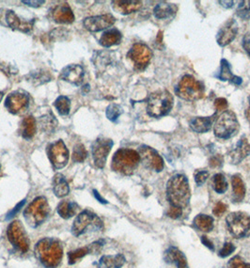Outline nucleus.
Masks as SVG:
<instances>
[{
  "mask_svg": "<svg viewBox=\"0 0 250 268\" xmlns=\"http://www.w3.org/2000/svg\"><path fill=\"white\" fill-rule=\"evenodd\" d=\"M7 236L9 241L21 252H27L29 249V239L24 226L19 220L12 221L7 230Z\"/></svg>",
  "mask_w": 250,
  "mask_h": 268,
  "instance_id": "10",
  "label": "nucleus"
},
{
  "mask_svg": "<svg viewBox=\"0 0 250 268\" xmlns=\"http://www.w3.org/2000/svg\"><path fill=\"white\" fill-rule=\"evenodd\" d=\"M214 107L217 111L226 110L228 108V101L224 98H217L214 101Z\"/></svg>",
  "mask_w": 250,
  "mask_h": 268,
  "instance_id": "44",
  "label": "nucleus"
},
{
  "mask_svg": "<svg viewBox=\"0 0 250 268\" xmlns=\"http://www.w3.org/2000/svg\"><path fill=\"white\" fill-rule=\"evenodd\" d=\"M246 117H247V119H248V121L250 122V107H249V108L247 109V111H246Z\"/></svg>",
  "mask_w": 250,
  "mask_h": 268,
  "instance_id": "54",
  "label": "nucleus"
},
{
  "mask_svg": "<svg viewBox=\"0 0 250 268\" xmlns=\"http://www.w3.org/2000/svg\"><path fill=\"white\" fill-rule=\"evenodd\" d=\"M51 14L54 21L58 24H71L74 21V14L68 3L56 6Z\"/></svg>",
  "mask_w": 250,
  "mask_h": 268,
  "instance_id": "21",
  "label": "nucleus"
},
{
  "mask_svg": "<svg viewBox=\"0 0 250 268\" xmlns=\"http://www.w3.org/2000/svg\"><path fill=\"white\" fill-rule=\"evenodd\" d=\"M25 203H26V201H25V200H24L23 201L19 202L17 205L14 207V209H12V210L9 212V214H8V216L6 217V219H10V218H12V217H13L15 214H17L18 212L20 211V209H21V208L24 206Z\"/></svg>",
  "mask_w": 250,
  "mask_h": 268,
  "instance_id": "47",
  "label": "nucleus"
},
{
  "mask_svg": "<svg viewBox=\"0 0 250 268\" xmlns=\"http://www.w3.org/2000/svg\"><path fill=\"white\" fill-rule=\"evenodd\" d=\"M125 263V256L123 254H117L114 256L106 255L99 260L98 268H121Z\"/></svg>",
  "mask_w": 250,
  "mask_h": 268,
  "instance_id": "26",
  "label": "nucleus"
},
{
  "mask_svg": "<svg viewBox=\"0 0 250 268\" xmlns=\"http://www.w3.org/2000/svg\"><path fill=\"white\" fill-rule=\"evenodd\" d=\"M122 33L116 28H113L105 32L100 38L99 42L100 45H103L104 47H111L113 45H119L122 41Z\"/></svg>",
  "mask_w": 250,
  "mask_h": 268,
  "instance_id": "28",
  "label": "nucleus"
},
{
  "mask_svg": "<svg viewBox=\"0 0 250 268\" xmlns=\"http://www.w3.org/2000/svg\"><path fill=\"white\" fill-rule=\"evenodd\" d=\"M138 154L140 156V161L147 169L155 170L157 172L164 169L163 158L152 147L146 145L140 146L138 149Z\"/></svg>",
  "mask_w": 250,
  "mask_h": 268,
  "instance_id": "14",
  "label": "nucleus"
},
{
  "mask_svg": "<svg viewBox=\"0 0 250 268\" xmlns=\"http://www.w3.org/2000/svg\"><path fill=\"white\" fill-rule=\"evenodd\" d=\"M235 250V247L232 245V243H226L222 248V250L219 251V256L225 258L232 254V252Z\"/></svg>",
  "mask_w": 250,
  "mask_h": 268,
  "instance_id": "43",
  "label": "nucleus"
},
{
  "mask_svg": "<svg viewBox=\"0 0 250 268\" xmlns=\"http://www.w3.org/2000/svg\"><path fill=\"white\" fill-rule=\"evenodd\" d=\"M228 268H250V264L245 263L240 256H235L228 263Z\"/></svg>",
  "mask_w": 250,
  "mask_h": 268,
  "instance_id": "41",
  "label": "nucleus"
},
{
  "mask_svg": "<svg viewBox=\"0 0 250 268\" xmlns=\"http://www.w3.org/2000/svg\"><path fill=\"white\" fill-rule=\"evenodd\" d=\"M217 78L222 81H232V83H234L235 85H241L242 81H243L241 77L233 75L231 70L230 63H228L226 60L221 61V69H220L219 74L217 75Z\"/></svg>",
  "mask_w": 250,
  "mask_h": 268,
  "instance_id": "30",
  "label": "nucleus"
},
{
  "mask_svg": "<svg viewBox=\"0 0 250 268\" xmlns=\"http://www.w3.org/2000/svg\"><path fill=\"white\" fill-rule=\"evenodd\" d=\"M53 191L55 195L59 198L67 196L70 192V188L67 183V180L61 173H58L54 176Z\"/></svg>",
  "mask_w": 250,
  "mask_h": 268,
  "instance_id": "27",
  "label": "nucleus"
},
{
  "mask_svg": "<svg viewBox=\"0 0 250 268\" xmlns=\"http://www.w3.org/2000/svg\"><path fill=\"white\" fill-rule=\"evenodd\" d=\"M165 260L167 263L176 264L178 268H188V261L184 253L177 248L171 247L165 253Z\"/></svg>",
  "mask_w": 250,
  "mask_h": 268,
  "instance_id": "25",
  "label": "nucleus"
},
{
  "mask_svg": "<svg viewBox=\"0 0 250 268\" xmlns=\"http://www.w3.org/2000/svg\"><path fill=\"white\" fill-rule=\"evenodd\" d=\"M113 9L121 14H130L142 8V2L137 0H116L112 1Z\"/></svg>",
  "mask_w": 250,
  "mask_h": 268,
  "instance_id": "23",
  "label": "nucleus"
},
{
  "mask_svg": "<svg viewBox=\"0 0 250 268\" xmlns=\"http://www.w3.org/2000/svg\"><path fill=\"white\" fill-rule=\"evenodd\" d=\"M227 205L224 203V202H217L215 206L214 207V210H213V213H214V215L216 216H220L221 214H223L226 210H227Z\"/></svg>",
  "mask_w": 250,
  "mask_h": 268,
  "instance_id": "45",
  "label": "nucleus"
},
{
  "mask_svg": "<svg viewBox=\"0 0 250 268\" xmlns=\"http://www.w3.org/2000/svg\"><path fill=\"white\" fill-rule=\"evenodd\" d=\"M240 125L234 112L226 110L217 118L214 124V132L216 137L228 139L238 133Z\"/></svg>",
  "mask_w": 250,
  "mask_h": 268,
  "instance_id": "6",
  "label": "nucleus"
},
{
  "mask_svg": "<svg viewBox=\"0 0 250 268\" xmlns=\"http://www.w3.org/2000/svg\"><path fill=\"white\" fill-rule=\"evenodd\" d=\"M219 3L225 8H232L234 4L233 1H219Z\"/></svg>",
  "mask_w": 250,
  "mask_h": 268,
  "instance_id": "53",
  "label": "nucleus"
},
{
  "mask_svg": "<svg viewBox=\"0 0 250 268\" xmlns=\"http://www.w3.org/2000/svg\"><path fill=\"white\" fill-rule=\"evenodd\" d=\"M35 255L45 268H56L62 260V245L56 238H43L36 244Z\"/></svg>",
  "mask_w": 250,
  "mask_h": 268,
  "instance_id": "1",
  "label": "nucleus"
},
{
  "mask_svg": "<svg viewBox=\"0 0 250 268\" xmlns=\"http://www.w3.org/2000/svg\"><path fill=\"white\" fill-rule=\"evenodd\" d=\"M115 22H116L115 17L110 13H107L98 16L86 18L83 22V25L85 28L90 32H99L101 30L112 27L115 24Z\"/></svg>",
  "mask_w": 250,
  "mask_h": 268,
  "instance_id": "16",
  "label": "nucleus"
},
{
  "mask_svg": "<svg viewBox=\"0 0 250 268\" xmlns=\"http://www.w3.org/2000/svg\"><path fill=\"white\" fill-rule=\"evenodd\" d=\"M3 95H4V94H3V92H1V91H0V102H1V100H2V98H3Z\"/></svg>",
  "mask_w": 250,
  "mask_h": 268,
  "instance_id": "55",
  "label": "nucleus"
},
{
  "mask_svg": "<svg viewBox=\"0 0 250 268\" xmlns=\"http://www.w3.org/2000/svg\"><path fill=\"white\" fill-rule=\"evenodd\" d=\"M194 225L202 232H211L214 229V218L207 214H198L194 218Z\"/></svg>",
  "mask_w": 250,
  "mask_h": 268,
  "instance_id": "34",
  "label": "nucleus"
},
{
  "mask_svg": "<svg viewBox=\"0 0 250 268\" xmlns=\"http://www.w3.org/2000/svg\"><path fill=\"white\" fill-rule=\"evenodd\" d=\"M93 194H94L95 198L98 200L99 201H100L101 203H107V201L101 197V195L99 194V192L97 191V190H93Z\"/></svg>",
  "mask_w": 250,
  "mask_h": 268,
  "instance_id": "52",
  "label": "nucleus"
},
{
  "mask_svg": "<svg viewBox=\"0 0 250 268\" xmlns=\"http://www.w3.org/2000/svg\"><path fill=\"white\" fill-rule=\"evenodd\" d=\"M104 245V241H97L90 244L87 247L77 249V250L70 251L68 253V258H69V264L73 265L76 262H78L79 260L84 258L86 255H88L89 253H96L99 250H101V248Z\"/></svg>",
  "mask_w": 250,
  "mask_h": 268,
  "instance_id": "22",
  "label": "nucleus"
},
{
  "mask_svg": "<svg viewBox=\"0 0 250 268\" xmlns=\"http://www.w3.org/2000/svg\"><path fill=\"white\" fill-rule=\"evenodd\" d=\"M212 183H213L214 191L219 194H223L228 190V182L226 181L224 175L220 173L214 175L212 180Z\"/></svg>",
  "mask_w": 250,
  "mask_h": 268,
  "instance_id": "36",
  "label": "nucleus"
},
{
  "mask_svg": "<svg viewBox=\"0 0 250 268\" xmlns=\"http://www.w3.org/2000/svg\"><path fill=\"white\" fill-rule=\"evenodd\" d=\"M34 20L35 19H32L30 21H23L18 17L17 14L14 11L12 10L6 11L7 25L13 30H19L24 33H27L32 29L34 22H35Z\"/></svg>",
  "mask_w": 250,
  "mask_h": 268,
  "instance_id": "20",
  "label": "nucleus"
},
{
  "mask_svg": "<svg viewBox=\"0 0 250 268\" xmlns=\"http://www.w3.org/2000/svg\"><path fill=\"white\" fill-rule=\"evenodd\" d=\"M47 154L55 170L62 169L69 160V151L62 140L50 144L47 148Z\"/></svg>",
  "mask_w": 250,
  "mask_h": 268,
  "instance_id": "12",
  "label": "nucleus"
},
{
  "mask_svg": "<svg viewBox=\"0 0 250 268\" xmlns=\"http://www.w3.org/2000/svg\"><path fill=\"white\" fill-rule=\"evenodd\" d=\"M177 7L173 4L167 2H161L155 6L153 9V14L157 19H166L176 13Z\"/></svg>",
  "mask_w": 250,
  "mask_h": 268,
  "instance_id": "29",
  "label": "nucleus"
},
{
  "mask_svg": "<svg viewBox=\"0 0 250 268\" xmlns=\"http://www.w3.org/2000/svg\"><path fill=\"white\" fill-rule=\"evenodd\" d=\"M220 164H221V163H220V159H219L217 156H214V157L210 160V166L213 167V168L220 166Z\"/></svg>",
  "mask_w": 250,
  "mask_h": 268,
  "instance_id": "51",
  "label": "nucleus"
},
{
  "mask_svg": "<svg viewBox=\"0 0 250 268\" xmlns=\"http://www.w3.org/2000/svg\"><path fill=\"white\" fill-rule=\"evenodd\" d=\"M237 15L242 19H250V1H243L237 9Z\"/></svg>",
  "mask_w": 250,
  "mask_h": 268,
  "instance_id": "39",
  "label": "nucleus"
},
{
  "mask_svg": "<svg viewBox=\"0 0 250 268\" xmlns=\"http://www.w3.org/2000/svg\"><path fill=\"white\" fill-rule=\"evenodd\" d=\"M24 4H27V6H30V7H33V8H38L40 7L41 5L45 4V1L44 0H41V1H32V0H29V1H27V0H23L22 1Z\"/></svg>",
  "mask_w": 250,
  "mask_h": 268,
  "instance_id": "48",
  "label": "nucleus"
},
{
  "mask_svg": "<svg viewBox=\"0 0 250 268\" xmlns=\"http://www.w3.org/2000/svg\"><path fill=\"white\" fill-rule=\"evenodd\" d=\"M243 46L245 48V50L248 52V54L250 56V33H248L247 35L244 37L243 40Z\"/></svg>",
  "mask_w": 250,
  "mask_h": 268,
  "instance_id": "49",
  "label": "nucleus"
},
{
  "mask_svg": "<svg viewBox=\"0 0 250 268\" xmlns=\"http://www.w3.org/2000/svg\"><path fill=\"white\" fill-rule=\"evenodd\" d=\"M29 106V97L24 91H13L9 93L5 101V107L9 113L17 115L26 111Z\"/></svg>",
  "mask_w": 250,
  "mask_h": 268,
  "instance_id": "15",
  "label": "nucleus"
},
{
  "mask_svg": "<svg viewBox=\"0 0 250 268\" xmlns=\"http://www.w3.org/2000/svg\"><path fill=\"white\" fill-rule=\"evenodd\" d=\"M54 106L57 108L58 112L62 116H67L70 113L71 101L66 96H60L54 103Z\"/></svg>",
  "mask_w": 250,
  "mask_h": 268,
  "instance_id": "35",
  "label": "nucleus"
},
{
  "mask_svg": "<svg viewBox=\"0 0 250 268\" xmlns=\"http://www.w3.org/2000/svg\"><path fill=\"white\" fill-rule=\"evenodd\" d=\"M104 228V223L97 214L85 210L78 214L73 222L71 232L74 236H80L88 230L100 231Z\"/></svg>",
  "mask_w": 250,
  "mask_h": 268,
  "instance_id": "8",
  "label": "nucleus"
},
{
  "mask_svg": "<svg viewBox=\"0 0 250 268\" xmlns=\"http://www.w3.org/2000/svg\"><path fill=\"white\" fill-rule=\"evenodd\" d=\"M84 69L78 64H71L63 69L60 78L62 80L69 82L72 85L80 86L84 79Z\"/></svg>",
  "mask_w": 250,
  "mask_h": 268,
  "instance_id": "18",
  "label": "nucleus"
},
{
  "mask_svg": "<svg viewBox=\"0 0 250 268\" xmlns=\"http://www.w3.org/2000/svg\"><path fill=\"white\" fill-rule=\"evenodd\" d=\"M113 147V140L106 137H99L91 146L92 157L95 166L99 169H104L107 156Z\"/></svg>",
  "mask_w": 250,
  "mask_h": 268,
  "instance_id": "13",
  "label": "nucleus"
},
{
  "mask_svg": "<svg viewBox=\"0 0 250 268\" xmlns=\"http://www.w3.org/2000/svg\"><path fill=\"white\" fill-rule=\"evenodd\" d=\"M36 120L33 116L26 117L21 125V134L24 138L30 139L36 133Z\"/></svg>",
  "mask_w": 250,
  "mask_h": 268,
  "instance_id": "32",
  "label": "nucleus"
},
{
  "mask_svg": "<svg viewBox=\"0 0 250 268\" xmlns=\"http://www.w3.org/2000/svg\"><path fill=\"white\" fill-rule=\"evenodd\" d=\"M227 227L235 238L250 236V216L242 212L231 213L226 218Z\"/></svg>",
  "mask_w": 250,
  "mask_h": 268,
  "instance_id": "9",
  "label": "nucleus"
},
{
  "mask_svg": "<svg viewBox=\"0 0 250 268\" xmlns=\"http://www.w3.org/2000/svg\"><path fill=\"white\" fill-rule=\"evenodd\" d=\"M201 241H202V243L205 245L206 247H208L210 250H214V244L208 239V237L202 236V237H201Z\"/></svg>",
  "mask_w": 250,
  "mask_h": 268,
  "instance_id": "50",
  "label": "nucleus"
},
{
  "mask_svg": "<svg viewBox=\"0 0 250 268\" xmlns=\"http://www.w3.org/2000/svg\"><path fill=\"white\" fill-rule=\"evenodd\" d=\"M209 177V172L206 170H199L196 171L195 174V181L197 186H202L206 182L207 178Z\"/></svg>",
  "mask_w": 250,
  "mask_h": 268,
  "instance_id": "42",
  "label": "nucleus"
},
{
  "mask_svg": "<svg viewBox=\"0 0 250 268\" xmlns=\"http://www.w3.org/2000/svg\"><path fill=\"white\" fill-rule=\"evenodd\" d=\"M238 32V25L237 22L234 19H230L228 20L222 27H220L217 37H216V41L217 44L220 46H226V45H230L232 41L235 39V37L237 35Z\"/></svg>",
  "mask_w": 250,
  "mask_h": 268,
  "instance_id": "17",
  "label": "nucleus"
},
{
  "mask_svg": "<svg viewBox=\"0 0 250 268\" xmlns=\"http://www.w3.org/2000/svg\"><path fill=\"white\" fill-rule=\"evenodd\" d=\"M167 196L173 207L183 209L188 205L191 198V190L185 175L177 174L170 179L167 185Z\"/></svg>",
  "mask_w": 250,
  "mask_h": 268,
  "instance_id": "2",
  "label": "nucleus"
},
{
  "mask_svg": "<svg viewBox=\"0 0 250 268\" xmlns=\"http://www.w3.org/2000/svg\"><path fill=\"white\" fill-rule=\"evenodd\" d=\"M124 113V109L123 107L116 104H111L109 105L107 108V119L113 123H117L118 119L120 118V116Z\"/></svg>",
  "mask_w": 250,
  "mask_h": 268,
  "instance_id": "37",
  "label": "nucleus"
},
{
  "mask_svg": "<svg viewBox=\"0 0 250 268\" xmlns=\"http://www.w3.org/2000/svg\"><path fill=\"white\" fill-rule=\"evenodd\" d=\"M151 49L144 44H135L127 54V58L134 64V69L143 71L152 60Z\"/></svg>",
  "mask_w": 250,
  "mask_h": 268,
  "instance_id": "11",
  "label": "nucleus"
},
{
  "mask_svg": "<svg viewBox=\"0 0 250 268\" xmlns=\"http://www.w3.org/2000/svg\"><path fill=\"white\" fill-rule=\"evenodd\" d=\"M204 86L192 75H185L175 88V93L187 101H196L204 95Z\"/></svg>",
  "mask_w": 250,
  "mask_h": 268,
  "instance_id": "7",
  "label": "nucleus"
},
{
  "mask_svg": "<svg viewBox=\"0 0 250 268\" xmlns=\"http://www.w3.org/2000/svg\"><path fill=\"white\" fill-rule=\"evenodd\" d=\"M31 81L36 82V85H40V84H44L45 82H48L51 79V76L49 75L48 72L42 71V72H33L31 74Z\"/></svg>",
  "mask_w": 250,
  "mask_h": 268,
  "instance_id": "40",
  "label": "nucleus"
},
{
  "mask_svg": "<svg viewBox=\"0 0 250 268\" xmlns=\"http://www.w3.org/2000/svg\"><path fill=\"white\" fill-rule=\"evenodd\" d=\"M232 190H233V201L240 202L246 195V187L239 175L232 176Z\"/></svg>",
  "mask_w": 250,
  "mask_h": 268,
  "instance_id": "31",
  "label": "nucleus"
},
{
  "mask_svg": "<svg viewBox=\"0 0 250 268\" xmlns=\"http://www.w3.org/2000/svg\"><path fill=\"white\" fill-rule=\"evenodd\" d=\"M214 120V115L211 117H196L191 120L190 128L196 133H206L211 130Z\"/></svg>",
  "mask_w": 250,
  "mask_h": 268,
  "instance_id": "24",
  "label": "nucleus"
},
{
  "mask_svg": "<svg viewBox=\"0 0 250 268\" xmlns=\"http://www.w3.org/2000/svg\"><path fill=\"white\" fill-rule=\"evenodd\" d=\"M50 213L49 204L45 197H38L24 211V217L32 228H37L45 222Z\"/></svg>",
  "mask_w": 250,
  "mask_h": 268,
  "instance_id": "5",
  "label": "nucleus"
},
{
  "mask_svg": "<svg viewBox=\"0 0 250 268\" xmlns=\"http://www.w3.org/2000/svg\"><path fill=\"white\" fill-rule=\"evenodd\" d=\"M182 213H183V209L178 208V207L171 206L170 211H169V216H170L171 218L176 219V218H179L182 215Z\"/></svg>",
  "mask_w": 250,
  "mask_h": 268,
  "instance_id": "46",
  "label": "nucleus"
},
{
  "mask_svg": "<svg viewBox=\"0 0 250 268\" xmlns=\"http://www.w3.org/2000/svg\"><path fill=\"white\" fill-rule=\"evenodd\" d=\"M88 157V152L83 144H76L72 152V160L76 163H82Z\"/></svg>",
  "mask_w": 250,
  "mask_h": 268,
  "instance_id": "38",
  "label": "nucleus"
},
{
  "mask_svg": "<svg viewBox=\"0 0 250 268\" xmlns=\"http://www.w3.org/2000/svg\"><path fill=\"white\" fill-rule=\"evenodd\" d=\"M250 154V144L249 140L244 136L236 143V145L229 152V158L233 165L241 163L247 156Z\"/></svg>",
  "mask_w": 250,
  "mask_h": 268,
  "instance_id": "19",
  "label": "nucleus"
},
{
  "mask_svg": "<svg viewBox=\"0 0 250 268\" xmlns=\"http://www.w3.org/2000/svg\"><path fill=\"white\" fill-rule=\"evenodd\" d=\"M77 209L78 205L75 202L63 201L58 206V213L64 219H68L76 214Z\"/></svg>",
  "mask_w": 250,
  "mask_h": 268,
  "instance_id": "33",
  "label": "nucleus"
},
{
  "mask_svg": "<svg viewBox=\"0 0 250 268\" xmlns=\"http://www.w3.org/2000/svg\"><path fill=\"white\" fill-rule=\"evenodd\" d=\"M173 107V96L168 90H158L148 99L147 112L153 118L166 116Z\"/></svg>",
  "mask_w": 250,
  "mask_h": 268,
  "instance_id": "4",
  "label": "nucleus"
},
{
  "mask_svg": "<svg viewBox=\"0 0 250 268\" xmlns=\"http://www.w3.org/2000/svg\"><path fill=\"white\" fill-rule=\"evenodd\" d=\"M140 162L138 152L132 149L123 148L118 150L111 163L112 170L124 175H132Z\"/></svg>",
  "mask_w": 250,
  "mask_h": 268,
  "instance_id": "3",
  "label": "nucleus"
}]
</instances>
